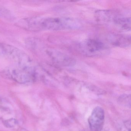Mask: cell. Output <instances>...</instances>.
Returning <instances> with one entry per match:
<instances>
[{"mask_svg": "<svg viewBox=\"0 0 131 131\" xmlns=\"http://www.w3.org/2000/svg\"><path fill=\"white\" fill-rule=\"evenodd\" d=\"M0 17L9 20H13L14 17L8 9L0 5Z\"/></svg>", "mask_w": 131, "mask_h": 131, "instance_id": "obj_8", "label": "cell"}, {"mask_svg": "<svg viewBox=\"0 0 131 131\" xmlns=\"http://www.w3.org/2000/svg\"><path fill=\"white\" fill-rule=\"evenodd\" d=\"M26 131V130H24V131Z\"/></svg>", "mask_w": 131, "mask_h": 131, "instance_id": "obj_10", "label": "cell"}, {"mask_svg": "<svg viewBox=\"0 0 131 131\" xmlns=\"http://www.w3.org/2000/svg\"><path fill=\"white\" fill-rule=\"evenodd\" d=\"M110 38V40L111 42L118 46H127L130 43V37L128 36L117 35L112 36Z\"/></svg>", "mask_w": 131, "mask_h": 131, "instance_id": "obj_7", "label": "cell"}, {"mask_svg": "<svg viewBox=\"0 0 131 131\" xmlns=\"http://www.w3.org/2000/svg\"><path fill=\"white\" fill-rule=\"evenodd\" d=\"M0 56L13 62L16 65L32 66V61L29 55L23 50L9 44L0 43Z\"/></svg>", "mask_w": 131, "mask_h": 131, "instance_id": "obj_3", "label": "cell"}, {"mask_svg": "<svg viewBox=\"0 0 131 131\" xmlns=\"http://www.w3.org/2000/svg\"><path fill=\"white\" fill-rule=\"evenodd\" d=\"M105 113L102 108L97 106L88 119L90 131H101L103 127Z\"/></svg>", "mask_w": 131, "mask_h": 131, "instance_id": "obj_5", "label": "cell"}, {"mask_svg": "<svg viewBox=\"0 0 131 131\" xmlns=\"http://www.w3.org/2000/svg\"><path fill=\"white\" fill-rule=\"evenodd\" d=\"M79 50L83 54L88 56L100 55L105 52V44L101 41L93 39H88L80 42L78 45Z\"/></svg>", "mask_w": 131, "mask_h": 131, "instance_id": "obj_4", "label": "cell"}, {"mask_svg": "<svg viewBox=\"0 0 131 131\" xmlns=\"http://www.w3.org/2000/svg\"><path fill=\"white\" fill-rule=\"evenodd\" d=\"M46 53L51 60L58 65L71 67L76 64V60L74 58L58 50L49 49L47 50Z\"/></svg>", "mask_w": 131, "mask_h": 131, "instance_id": "obj_6", "label": "cell"}, {"mask_svg": "<svg viewBox=\"0 0 131 131\" xmlns=\"http://www.w3.org/2000/svg\"><path fill=\"white\" fill-rule=\"evenodd\" d=\"M17 122L15 119L12 118L7 119L4 121V124L7 128H13L16 125Z\"/></svg>", "mask_w": 131, "mask_h": 131, "instance_id": "obj_9", "label": "cell"}, {"mask_svg": "<svg viewBox=\"0 0 131 131\" xmlns=\"http://www.w3.org/2000/svg\"><path fill=\"white\" fill-rule=\"evenodd\" d=\"M2 77L21 84L30 83L36 80L39 75L33 66H12L7 67L1 72Z\"/></svg>", "mask_w": 131, "mask_h": 131, "instance_id": "obj_2", "label": "cell"}, {"mask_svg": "<svg viewBox=\"0 0 131 131\" xmlns=\"http://www.w3.org/2000/svg\"><path fill=\"white\" fill-rule=\"evenodd\" d=\"M20 27L28 31L66 30L79 29L80 22L70 17H32L21 19Z\"/></svg>", "mask_w": 131, "mask_h": 131, "instance_id": "obj_1", "label": "cell"}]
</instances>
